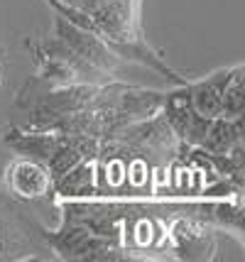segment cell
I'll list each match as a JSON object with an SVG mask.
<instances>
[{"label": "cell", "instance_id": "obj_3", "mask_svg": "<svg viewBox=\"0 0 245 262\" xmlns=\"http://www.w3.org/2000/svg\"><path fill=\"white\" fill-rule=\"evenodd\" d=\"M54 182H57L61 194H71V196L88 194L91 186H94V164H88V162L81 160L76 167H71L64 177H59Z\"/></svg>", "mask_w": 245, "mask_h": 262}, {"label": "cell", "instance_id": "obj_6", "mask_svg": "<svg viewBox=\"0 0 245 262\" xmlns=\"http://www.w3.org/2000/svg\"><path fill=\"white\" fill-rule=\"evenodd\" d=\"M12 147H17L20 152H30V155H37V157H44V160H47L49 155L59 147V142L49 135H20L17 142H12Z\"/></svg>", "mask_w": 245, "mask_h": 262}, {"label": "cell", "instance_id": "obj_4", "mask_svg": "<svg viewBox=\"0 0 245 262\" xmlns=\"http://www.w3.org/2000/svg\"><path fill=\"white\" fill-rule=\"evenodd\" d=\"M243 67H235L223 86V115L221 118H240L243 115Z\"/></svg>", "mask_w": 245, "mask_h": 262}, {"label": "cell", "instance_id": "obj_5", "mask_svg": "<svg viewBox=\"0 0 245 262\" xmlns=\"http://www.w3.org/2000/svg\"><path fill=\"white\" fill-rule=\"evenodd\" d=\"M47 160H49V169L47 171H52L49 177H52V179H59V177H64L71 167H76L83 157L76 152V147H71L69 142H66V145H59Z\"/></svg>", "mask_w": 245, "mask_h": 262}, {"label": "cell", "instance_id": "obj_1", "mask_svg": "<svg viewBox=\"0 0 245 262\" xmlns=\"http://www.w3.org/2000/svg\"><path fill=\"white\" fill-rule=\"evenodd\" d=\"M231 76V71H221L206 81H198L189 91V108L201 118L216 120L223 115V86Z\"/></svg>", "mask_w": 245, "mask_h": 262}, {"label": "cell", "instance_id": "obj_2", "mask_svg": "<svg viewBox=\"0 0 245 262\" xmlns=\"http://www.w3.org/2000/svg\"><path fill=\"white\" fill-rule=\"evenodd\" d=\"M10 184L20 196L35 199V196H44L49 191L52 177L47 169H42L35 162H17L10 169Z\"/></svg>", "mask_w": 245, "mask_h": 262}]
</instances>
